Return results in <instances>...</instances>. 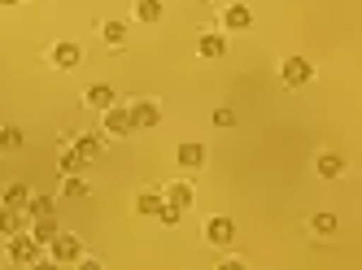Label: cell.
<instances>
[{
	"instance_id": "1",
	"label": "cell",
	"mask_w": 362,
	"mask_h": 270,
	"mask_svg": "<svg viewBox=\"0 0 362 270\" xmlns=\"http://www.w3.org/2000/svg\"><path fill=\"white\" fill-rule=\"evenodd\" d=\"M44 253L53 257V266H79V262H83V240H79V235L57 231V235L44 245Z\"/></svg>"
},
{
	"instance_id": "2",
	"label": "cell",
	"mask_w": 362,
	"mask_h": 270,
	"mask_svg": "<svg viewBox=\"0 0 362 270\" xmlns=\"http://www.w3.org/2000/svg\"><path fill=\"white\" fill-rule=\"evenodd\" d=\"M40 257H44V245L35 235H22V231L9 235V262L13 266H40Z\"/></svg>"
},
{
	"instance_id": "3",
	"label": "cell",
	"mask_w": 362,
	"mask_h": 270,
	"mask_svg": "<svg viewBox=\"0 0 362 270\" xmlns=\"http://www.w3.org/2000/svg\"><path fill=\"white\" fill-rule=\"evenodd\" d=\"M100 127H105V135H114V140H127V135H136V122L132 114H127V105H110V110H100Z\"/></svg>"
},
{
	"instance_id": "4",
	"label": "cell",
	"mask_w": 362,
	"mask_h": 270,
	"mask_svg": "<svg viewBox=\"0 0 362 270\" xmlns=\"http://www.w3.org/2000/svg\"><path fill=\"white\" fill-rule=\"evenodd\" d=\"M201 235H205V245H214V249H227L231 240H236V223H231V218H223V213H214V218H205Z\"/></svg>"
},
{
	"instance_id": "5",
	"label": "cell",
	"mask_w": 362,
	"mask_h": 270,
	"mask_svg": "<svg viewBox=\"0 0 362 270\" xmlns=\"http://www.w3.org/2000/svg\"><path fill=\"white\" fill-rule=\"evenodd\" d=\"M279 78H284V88H305L310 78H315V66H310L305 57H284L279 61Z\"/></svg>"
},
{
	"instance_id": "6",
	"label": "cell",
	"mask_w": 362,
	"mask_h": 270,
	"mask_svg": "<svg viewBox=\"0 0 362 270\" xmlns=\"http://www.w3.org/2000/svg\"><path fill=\"white\" fill-rule=\"evenodd\" d=\"M48 61H53L57 70H74V66L83 61V48L74 44V40H57L53 48H48Z\"/></svg>"
},
{
	"instance_id": "7",
	"label": "cell",
	"mask_w": 362,
	"mask_h": 270,
	"mask_svg": "<svg viewBox=\"0 0 362 270\" xmlns=\"http://www.w3.org/2000/svg\"><path fill=\"white\" fill-rule=\"evenodd\" d=\"M127 114H132L136 131H140V127H158V122H162V105H158V100H132V105H127Z\"/></svg>"
},
{
	"instance_id": "8",
	"label": "cell",
	"mask_w": 362,
	"mask_h": 270,
	"mask_svg": "<svg viewBox=\"0 0 362 270\" xmlns=\"http://www.w3.org/2000/svg\"><path fill=\"white\" fill-rule=\"evenodd\" d=\"M162 201L188 213V209H192V201H197V192H192V183H188V179H175V183H166V192H162Z\"/></svg>"
},
{
	"instance_id": "9",
	"label": "cell",
	"mask_w": 362,
	"mask_h": 270,
	"mask_svg": "<svg viewBox=\"0 0 362 270\" xmlns=\"http://www.w3.org/2000/svg\"><path fill=\"white\" fill-rule=\"evenodd\" d=\"M175 161H179V170H201L205 166V144H197V140H188V144H179L175 148Z\"/></svg>"
},
{
	"instance_id": "10",
	"label": "cell",
	"mask_w": 362,
	"mask_h": 270,
	"mask_svg": "<svg viewBox=\"0 0 362 270\" xmlns=\"http://www.w3.org/2000/svg\"><path fill=\"white\" fill-rule=\"evenodd\" d=\"M223 52H227V35H223V31H201V40H197V57L214 61V57H223Z\"/></svg>"
},
{
	"instance_id": "11",
	"label": "cell",
	"mask_w": 362,
	"mask_h": 270,
	"mask_svg": "<svg viewBox=\"0 0 362 270\" xmlns=\"http://www.w3.org/2000/svg\"><path fill=\"white\" fill-rule=\"evenodd\" d=\"M253 26V9L249 5H227L223 9V31H249Z\"/></svg>"
},
{
	"instance_id": "12",
	"label": "cell",
	"mask_w": 362,
	"mask_h": 270,
	"mask_svg": "<svg viewBox=\"0 0 362 270\" xmlns=\"http://www.w3.org/2000/svg\"><path fill=\"white\" fill-rule=\"evenodd\" d=\"M114 100H118V96H114L110 83H92V88L83 92V105H88V110H96V114H100V110H110Z\"/></svg>"
},
{
	"instance_id": "13",
	"label": "cell",
	"mask_w": 362,
	"mask_h": 270,
	"mask_svg": "<svg viewBox=\"0 0 362 270\" xmlns=\"http://www.w3.org/2000/svg\"><path fill=\"white\" fill-rule=\"evenodd\" d=\"M315 170H319V179H341L345 175V157L341 153H319Z\"/></svg>"
},
{
	"instance_id": "14",
	"label": "cell",
	"mask_w": 362,
	"mask_h": 270,
	"mask_svg": "<svg viewBox=\"0 0 362 270\" xmlns=\"http://www.w3.org/2000/svg\"><path fill=\"white\" fill-rule=\"evenodd\" d=\"M22 223H27V213H22V209H13V205H5V201H0V235H13V231H22Z\"/></svg>"
},
{
	"instance_id": "15",
	"label": "cell",
	"mask_w": 362,
	"mask_h": 270,
	"mask_svg": "<svg viewBox=\"0 0 362 270\" xmlns=\"http://www.w3.org/2000/svg\"><path fill=\"white\" fill-rule=\"evenodd\" d=\"M83 166H88V161H83V153L74 148V144L57 153V170H62V175H83Z\"/></svg>"
},
{
	"instance_id": "16",
	"label": "cell",
	"mask_w": 362,
	"mask_h": 270,
	"mask_svg": "<svg viewBox=\"0 0 362 270\" xmlns=\"http://www.w3.org/2000/svg\"><path fill=\"white\" fill-rule=\"evenodd\" d=\"M74 148L83 153V161H96L100 153H105V140H100V135H88V131H83V135H74Z\"/></svg>"
},
{
	"instance_id": "17",
	"label": "cell",
	"mask_w": 362,
	"mask_h": 270,
	"mask_svg": "<svg viewBox=\"0 0 362 270\" xmlns=\"http://www.w3.org/2000/svg\"><path fill=\"white\" fill-rule=\"evenodd\" d=\"M336 213H327V209H319V213H310V231H315L319 240H327V235H336Z\"/></svg>"
},
{
	"instance_id": "18",
	"label": "cell",
	"mask_w": 362,
	"mask_h": 270,
	"mask_svg": "<svg viewBox=\"0 0 362 270\" xmlns=\"http://www.w3.org/2000/svg\"><path fill=\"white\" fill-rule=\"evenodd\" d=\"M62 227H57V218H53V213H40V218H31V235L40 240V245H48V240H53Z\"/></svg>"
},
{
	"instance_id": "19",
	"label": "cell",
	"mask_w": 362,
	"mask_h": 270,
	"mask_svg": "<svg viewBox=\"0 0 362 270\" xmlns=\"http://www.w3.org/2000/svg\"><path fill=\"white\" fill-rule=\"evenodd\" d=\"M162 13H166V5L162 0H136V22H162Z\"/></svg>"
},
{
	"instance_id": "20",
	"label": "cell",
	"mask_w": 362,
	"mask_h": 270,
	"mask_svg": "<svg viewBox=\"0 0 362 270\" xmlns=\"http://www.w3.org/2000/svg\"><path fill=\"white\" fill-rule=\"evenodd\" d=\"M100 40H105L110 48H122V40H127V22H118V18L100 22Z\"/></svg>"
},
{
	"instance_id": "21",
	"label": "cell",
	"mask_w": 362,
	"mask_h": 270,
	"mask_svg": "<svg viewBox=\"0 0 362 270\" xmlns=\"http://www.w3.org/2000/svg\"><path fill=\"white\" fill-rule=\"evenodd\" d=\"M162 205H166L162 192H140V196H136V213H140V218H158Z\"/></svg>"
},
{
	"instance_id": "22",
	"label": "cell",
	"mask_w": 362,
	"mask_h": 270,
	"mask_svg": "<svg viewBox=\"0 0 362 270\" xmlns=\"http://www.w3.org/2000/svg\"><path fill=\"white\" fill-rule=\"evenodd\" d=\"M62 196H66V201L88 196V179H83V175H62Z\"/></svg>"
},
{
	"instance_id": "23",
	"label": "cell",
	"mask_w": 362,
	"mask_h": 270,
	"mask_svg": "<svg viewBox=\"0 0 362 270\" xmlns=\"http://www.w3.org/2000/svg\"><path fill=\"white\" fill-rule=\"evenodd\" d=\"M22 144H27V135L18 127H0V153H18Z\"/></svg>"
},
{
	"instance_id": "24",
	"label": "cell",
	"mask_w": 362,
	"mask_h": 270,
	"mask_svg": "<svg viewBox=\"0 0 362 270\" xmlns=\"http://www.w3.org/2000/svg\"><path fill=\"white\" fill-rule=\"evenodd\" d=\"M27 201H31V187H27V183H9V187H5V205L27 209Z\"/></svg>"
},
{
	"instance_id": "25",
	"label": "cell",
	"mask_w": 362,
	"mask_h": 270,
	"mask_svg": "<svg viewBox=\"0 0 362 270\" xmlns=\"http://www.w3.org/2000/svg\"><path fill=\"white\" fill-rule=\"evenodd\" d=\"M22 213H27V218H40V213H53V196H35V192H31V201H27V209H22Z\"/></svg>"
},
{
	"instance_id": "26",
	"label": "cell",
	"mask_w": 362,
	"mask_h": 270,
	"mask_svg": "<svg viewBox=\"0 0 362 270\" xmlns=\"http://www.w3.org/2000/svg\"><path fill=\"white\" fill-rule=\"evenodd\" d=\"M158 223H162V227H179V223H184V209L162 205V209H158Z\"/></svg>"
},
{
	"instance_id": "27",
	"label": "cell",
	"mask_w": 362,
	"mask_h": 270,
	"mask_svg": "<svg viewBox=\"0 0 362 270\" xmlns=\"http://www.w3.org/2000/svg\"><path fill=\"white\" fill-rule=\"evenodd\" d=\"M214 127H236V114H231V110H214Z\"/></svg>"
},
{
	"instance_id": "28",
	"label": "cell",
	"mask_w": 362,
	"mask_h": 270,
	"mask_svg": "<svg viewBox=\"0 0 362 270\" xmlns=\"http://www.w3.org/2000/svg\"><path fill=\"white\" fill-rule=\"evenodd\" d=\"M13 5H22V0H0V9H13Z\"/></svg>"
}]
</instances>
